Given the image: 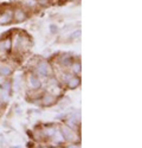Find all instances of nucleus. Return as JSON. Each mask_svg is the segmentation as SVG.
I'll return each instance as SVG.
<instances>
[{
	"label": "nucleus",
	"instance_id": "obj_23",
	"mask_svg": "<svg viewBox=\"0 0 142 148\" xmlns=\"http://www.w3.org/2000/svg\"><path fill=\"white\" fill-rule=\"evenodd\" d=\"M72 1H78V0H72Z\"/></svg>",
	"mask_w": 142,
	"mask_h": 148
},
{
	"label": "nucleus",
	"instance_id": "obj_3",
	"mask_svg": "<svg viewBox=\"0 0 142 148\" xmlns=\"http://www.w3.org/2000/svg\"><path fill=\"white\" fill-rule=\"evenodd\" d=\"M59 130H61V133L63 135V139H64L65 142H69V143H79L81 139H79V135H78L77 130L71 129L66 125L61 126V127H59Z\"/></svg>",
	"mask_w": 142,
	"mask_h": 148
},
{
	"label": "nucleus",
	"instance_id": "obj_18",
	"mask_svg": "<svg viewBox=\"0 0 142 148\" xmlns=\"http://www.w3.org/2000/svg\"><path fill=\"white\" fill-rule=\"evenodd\" d=\"M25 7H29V8H34L37 6V1L36 0H25Z\"/></svg>",
	"mask_w": 142,
	"mask_h": 148
},
{
	"label": "nucleus",
	"instance_id": "obj_17",
	"mask_svg": "<svg viewBox=\"0 0 142 148\" xmlns=\"http://www.w3.org/2000/svg\"><path fill=\"white\" fill-rule=\"evenodd\" d=\"M37 5L40 7H49L51 5V0H36Z\"/></svg>",
	"mask_w": 142,
	"mask_h": 148
},
{
	"label": "nucleus",
	"instance_id": "obj_9",
	"mask_svg": "<svg viewBox=\"0 0 142 148\" xmlns=\"http://www.w3.org/2000/svg\"><path fill=\"white\" fill-rule=\"evenodd\" d=\"M81 77L78 75H72L71 76V78L65 83L66 85V88L70 89V90H75L77 88H79V85H81Z\"/></svg>",
	"mask_w": 142,
	"mask_h": 148
},
{
	"label": "nucleus",
	"instance_id": "obj_11",
	"mask_svg": "<svg viewBox=\"0 0 142 148\" xmlns=\"http://www.w3.org/2000/svg\"><path fill=\"white\" fill-rule=\"evenodd\" d=\"M69 68L71 69L70 72L74 73V75H79L81 71H82V64H81V62L78 59H74V62L71 63V65Z\"/></svg>",
	"mask_w": 142,
	"mask_h": 148
},
{
	"label": "nucleus",
	"instance_id": "obj_5",
	"mask_svg": "<svg viewBox=\"0 0 142 148\" xmlns=\"http://www.w3.org/2000/svg\"><path fill=\"white\" fill-rule=\"evenodd\" d=\"M27 19H29V12L26 8H24L23 6L13 7V21L14 23L17 24L24 23Z\"/></svg>",
	"mask_w": 142,
	"mask_h": 148
},
{
	"label": "nucleus",
	"instance_id": "obj_21",
	"mask_svg": "<svg viewBox=\"0 0 142 148\" xmlns=\"http://www.w3.org/2000/svg\"><path fill=\"white\" fill-rule=\"evenodd\" d=\"M6 78H7V77H5V76H3V75H0V88H1V85H3L4 82L6 81Z\"/></svg>",
	"mask_w": 142,
	"mask_h": 148
},
{
	"label": "nucleus",
	"instance_id": "obj_6",
	"mask_svg": "<svg viewBox=\"0 0 142 148\" xmlns=\"http://www.w3.org/2000/svg\"><path fill=\"white\" fill-rule=\"evenodd\" d=\"M13 23V7L8 6L5 11L0 12V25H8Z\"/></svg>",
	"mask_w": 142,
	"mask_h": 148
},
{
	"label": "nucleus",
	"instance_id": "obj_8",
	"mask_svg": "<svg viewBox=\"0 0 142 148\" xmlns=\"http://www.w3.org/2000/svg\"><path fill=\"white\" fill-rule=\"evenodd\" d=\"M74 62V57L70 53H62L58 58V64L63 68H69Z\"/></svg>",
	"mask_w": 142,
	"mask_h": 148
},
{
	"label": "nucleus",
	"instance_id": "obj_10",
	"mask_svg": "<svg viewBox=\"0 0 142 148\" xmlns=\"http://www.w3.org/2000/svg\"><path fill=\"white\" fill-rule=\"evenodd\" d=\"M42 130L44 134V139H46V140H52L56 132H57V129L53 126H45L42 128Z\"/></svg>",
	"mask_w": 142,
	"mask_h": 148
},
{
	"label": "nucleus",
	"instance_id": "obj_16",
	"mask_svg": "<svg viewBox=\"0 0 142 148\" xmlns=\"http://www.w3.org/2000/svg\"><path fill=\"white\" fill-rule=\"evenodd\" d=\"M4 40V45H5V49H6V51L10 52L12 50V39L10 38V37H7V38L3 39Z\"/></svg>",
	"mask_w": 142,
	"mask_h": 148
},
{
	"label": "nucleus",
	"instance_id": "obj_20",
	"mask_svg": "<svg viewBox=\"0 0 142 148\" xmlns=\"http://www.w3.org/2000/svg\"><path fill=\"white\" fill-rule=\"evenodd\" d=\"M72 26H74V24H71V23H70V24H66V25H64V26H63L62 31H63V32H66L69 29H72Z\"/></svg>",
	"mask_w": 142,
	"mask_h": 148
},
{
	"label": "nucleus",
	"instance_id": "obj_22",
	"mask_svg": "<svg viewBox=\"0 0 142 148\" xmlns=\"http://www.w3.org/2000/svg\"><path fill=\"white\" fill-rule=\"evenodd\" d=\"M3 108V102H1V100H0V109Z\"/></svg>",
	"mask_w": 142,
	"mask_h": 148
},
{
	"label": "nucleus",
	"instance_id": "obj_13",
	"mask_svg": "<svg viewBox=\"0 0 142 148\" xmlns=\"http://www.w3.org/2000/svg\"><path fill=\"white\" fill-rule=\"evenodd\" d=\"M10 94H11V92H8V91L1 89V92H0V100H1L3 104H4V103H7V102L10 101Z\"/></svg>",
	"mask_w": 142,
	"mask_h": 148
},
{
	"label": "nucleus",
	"instance_id": "obj_2",
	"mask_svg": "<svg viewBox=\"0 0 142 148\" xmlns=\"http://www.w3.org/2000/svg\"><path fill=\"white\" fill-rule=\"evenodd\" d=\"M34 69H36V72L38 73V76H42L45 78L53 76V66L46 59H39L37 62V64H36Z\"/></svg>",
	"mask_w": 142,
	"mask_h": 148
},
{
	"label": "nucleus",
	"instance_id": "obj_12",
	"mask_svg": "<svg viewBox=\"0 0 142 148\" xmlns=\"http://www.w3.org/2000/svg\"><path fill=\"white\" fill-rule=\"evenodd\" d=\"M0 75H3L5 77H10L13 75V68L8 64H1L0 65Z\"/></svg>",
	"mask_w": 142,
	"mask_h": 148
},
{
	"label": "nucleus",
	"instance_id": "obj_19",
	"mask_svg": "<svg viewBox=\"0 0 142 148\" xmlns=\"http://www.w3.org/2000/svg\"><path fill=\"white\" fill-rule=\"evenodd\" d=\"M58 31H59V29H58V26L56 25V24H50V32L51 33L56 34Z\"/></svg>",
	"mask_w": 142,
	"mask_h": 148
},
{
	"label": "nucleus",
	"instance_id": "obj_4",
	"mask_svg": "<svg viewBox=\"0 0 142 148\" xmlns=\"http://www.w3.org/2000/svg\"><path fill=\"white\" fill-rule=\"evenodd\" d=\"M57 103H58V96H56L49 91H45L42 94V96H40V106L42 107L47 108V107H52Z\"/></svg>",
	"mask_w": 142,
	"mask_h": 148
},
{
	"label": "nucleus",
	"instance_id": "obj_14",
	"mask_svg": "<svg viewBox=\"0 0 142 148\" xmlns=\"http://www.w3.org/2000/svg\"><path fill=\"white\" fill-rule=\"evenodd\" d=\"M1 89H4V90H6V91L11 92V91H12V81L8 79V78H6V81H5L4 84L1 85Z\"/></svg>",
	"mask_w": 142,
	"mask_h": 148
},
{
	"label": "nucleus",
	"instance_id": "obj_15",
	"mask_svg": "<svg viewBox=\"0 0 142 148\" xmlns=\"http://www.w3.org/2000/svg\"><path fill=\"white\" fill-rule=\"evenodd\" d=\"M81 34H82L81 29H76V30H74L72 32L70 33L69 38H70V39H78V38H81Z\"/></svg>",
	"mask_w": 142,
	"mask_h": 148
},
{
	"label": "nucleus",
	"instance_id": "obj_1",
	"mask_svg": "<svg viewBox=\"0 0 142 148\" xmlns=\"http://www.w3.org/2000/svg\"><path fill=\"white\" fill-rule=\"evenodd\" d=\"M32 42L30 39V37L27 34L24 33H17L14 36V39L12 40V49H14L17 52H26L31 47Z\"/></svg>",
	"mask_w": 142,
	"mask_h": 148
},
{
	"label": "nucleus",
	"instance_id": "obj_7",
	"mask_svg": "<svg viewBox=\"0 0 142 148\" xmlns=\"http://www.w3.org/2000/svg\"><path fill=\"white\" fill-rule=\"evenodd\" d=\"M29 87L32 91H38L42 89L43 83L42 79L39 78L38 75H34V73H30L29 75Z\"/></svg>",
	"mask_w": 142,
	"mask_h": 148
}]
</instances>
